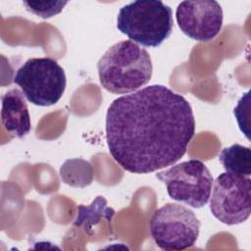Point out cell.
Listing matches in <instances>:
<instances>
[{"label": "cell", "mask_w": 251, "mask_h": 251, "mask_svg": "<svg viewBox=\"0 0 251 251\" xmlns=\"http://www.w3.org/2000/svg\"><path fill=\"white\" fill-rule=\"evenodd\" d=\"M101 85L117 94L129 93L147 84L153 66L149 53L131 40L112 45L97 63Z\"/></svg>", "instance_id": "2"}, {"label": "cell", "mask_w": 251, "mask_h": 251, "mask_svg": "<svg viewBox=\"0 0 251 251\" xmlns=\"http://www.w3.org/2000/svg\"><path fill=\"white\" fill-rule=\"evenodd\" d=\"M172 9L159 0H137L120 9L118 29L131 41L146 47H158L172 33Z\"/></svg>", "instance_id": "3"}, {"label": "cell", "mask_w": 251, "mask_h": 251, "mask_svg": "<svg viewBox=\"0 0 251 251\" xmlns=\"http://www.w3.org/2000/svg\"><path fill=\"white\" fill-rule=\"evenodd\" d=\"M176 18L180 30L197 41H210L223 26V10L214 0L182 1L177 5Z\"/></svg>", "instance_id": "8"}, {"label": "cell", "mask_w": 251, "mask_h": 251, "mask_svg": "<svg viewBox=\"0 0 251 251\" xmlns=\"http://www.w3.org/2000/svg\"><path fill=\"white\" fill-rule=\"evenodd\" d=\"M105 129L113 159L126 171L148 174L180 160L194 136L195 120L182 95L153 84L116 98Z\"/></svg>", "instance_id": "1"}, {"label": "cell", "mask_w": 251, "mask_h": 251, "mask_svg": "<svg viewBox=\"0 0 251 251\" xmlns=\"http://www.w3.org/2000/svg\"><path fill=\"white\" fill-rule=\"evenodd\" d=\"M210 200L213 216L223 224L232 226L250 216L251 180L248 176L223 173L214 181Z\"/></svg>", "instance_id": "7"}, {"label": "cell", "mask_w": 251, "mask_h": 251, "mask_svg": "<svg viewBox=\"0 0 251 251\" xmlns=\"http://www.w3.org/2000/svg\"><path fill=\"white\" fill-rule=\"evenodd\" d=\"M201 223L183 205L168 203L157 209L149 223L154 242L163 250H183L193 246L198 238Z\"/></svg>", "instance_id": "5"}, {"label": "cell", "mask_w": 251, "mask_h": 251, "mask_svg": "<svg viewBox=\"0 0 251 251\" xmlns=\"http://www.w3.org/2000/svg\"><path fill=\"white\" fill-rule=\"evenodd\" d=\"M114 215L115 211L107 206V200L103 196H97L89 206L79 205L77 207V217L74 225L82 226V228L88 232L102 218L111 222Z\"/></svg>", "instance_id": "11"}, {"label": "cell", "mask_w": 251, "mask_h": 251, "mask_svg": "<svg viewBox=\"0 0 251 251\" xmlns=\"http://www.w3.org/2000/svg\"><path fill=\"white\" fill-rule=\"evenodd\" d=\"M219 160L228 173L249 176L251 174V150L238 143L224 148L219 154Z\"/></svg>", "instance_id": "10"}, {"label": "cell", "mask_w": 251, "mask_h": 251, "mask_svg": "<svg viewBox=\"0 0 251 251\" xmlns=\"http://www.w3.org/2000/svg\"><path fill=\"white\" fill-rule=\"evenodd\" d=\"M249 94L250 92L244 93V95L240 98L238 101L237 106L234 108V116L236 118V121L238 123V126L241 129V131L246 135V137L249 139V129H248V120H249V113H244V110L249 107Z\"/></svg>", "instance_id": "13"}, {"label": "cell", "mask_w": 251, "mask_h": 251, "mask_svg": "<svg viewBox=\"0 0 251 251\" xmlns=\"http://www.w3.org/2000/svg\"><path fill=\"white\" fill-rule=\"evenodd\" d=\"M24 93L17 88L7 91L2 96L1 120L4 128L18 138H23L30 131V117Z\"/></svg>", "instance_id": "9"}, {"label": "cell", "mask_w": 251, "mask_h": 251, "mask_svg": "<svg viewBox=\"0 0 251 251\" xmlns=\"http://www.w3.org/2000/svg\"><path fill=\"white\" fill-rule=\"evenodd\" d=\"M23 4L26 7L28 11L41 17L43 19L51 18L57 14H59L65 5L67 4L66 1H24Z\"/></svg>", "instance_id": "12"}, {"label": "cell", "mask_w": 251, "mask_h": 251, "mask_svg": "<svg viewBox=\"0 0 251 251\" xmlns=\"http://www.w3.org/2000/svg\"><path fill=\"white\" fill-rule=\"evenodd\" d=\"M165 183L169 196L193 208L204 207L209 201L213 176L206 165L191 159L156 174Z\"/></svg>", "instance_id": "6"}, {"label": "cell", "mask_w": 251, "mask_h": 251, "mask_svg": "<svg viewBox=\"0 0 251 251\" xmlns=\"http://www.w3.org/2000/svg\"><path fill=\"white\" fill-rule=\"evenodd\" d=\"M14 82L25 97L37 106L56 104L66 89L64 69L51 58H31L26 60L16 72Z\"/></svg>", "instance_id": "4"}]
</instances>
